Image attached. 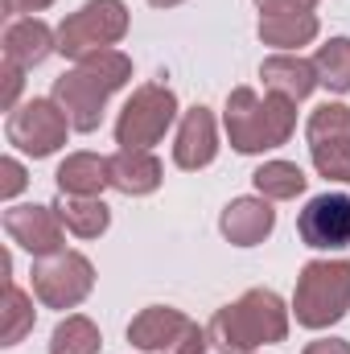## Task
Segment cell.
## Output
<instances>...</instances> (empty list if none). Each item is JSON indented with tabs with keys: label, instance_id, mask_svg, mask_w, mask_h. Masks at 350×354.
I'll list each match as a JSON object with an SVG mask.
<instances>
[{
	"label": "cell",
	"instance_id": "obj_26",
	"mask_svg": "<svg viewBox=\"0 0 350 354\" xmlns=\"http://www.w3.org/2000/svg\"><path fill=\"white\" fill-rule=\"evenodd\" d=\"M0 79H4L0 107H4V111H17V95H21V87H25V71L12 66V62H4V66H0Z\"/></svg>",
	"mask_w": 350,
	"mask_h": 354
},
{
	"label": "cell",
	"instance_id": "obj_17",
	"mask_svg": "<svg viewBox=\"0 0 350 354\" xmlns=\"http://www.w3.org/2000/svg\"><path fill=\"white\" fill-rule=\"evenodd\" d=\"M107 165H111V189H120V194H128V198H145V194H153L157 185H161V161L149 153V149H120V153H111L107 157Z\"/></svg>",
	"mask_w": 350,
	"mask_h": 354
},
{
	"label": "cell",
	"instance_id": "obj_18",
	"mask_svg": "<svg viewBox=\"0 0 350 354\" xmlns=\"http://www.w3.org/2000/svg\"><path fill=\"white\" fill-rule=\"evenodd\" d=\"M317 12L313 8H301V12H268L260 17V25H256V33H260L264 46H272V50H280V54H293V50H301V46H309L313 37H317Z\"/></svg>",
	"mask_w": 350,
	"mask_h": 354
},
{
	"label": "cell",
	"instance_id": "obj_10",
	"mask_svg": "<svg viewBox=\"0 0 350 354\" xmlns=\"http://www.w3.org/2000/svg\"><path fill=\"white\" fill-rule=\"evenodd\" d=\"M309 157L326 181H350V107L347 103H322L313 107L305 124Z\"/></svg>",
	"mask_w": 350,
	"mask_h": 354
},
{
	"label": "cell",
	"instance_id": "obj_11",
	"mask_svg": "<svg viewBox=\"0 0 350 354\" xmlns=\"http://www.w3.org/2000/svg\"><path fill=\"white\" fill-rule=\"evenodd\" d=\"M4 231L17 248H25L33 260H46V256H58L66 252V223L58 218L54 206H37V202H25V206H8L4 210Z\"/></svg>",
	"mask_w": 350,
	"mask_h": 354
},
{
	"label": "cell",
	"instance_id": "obj_27",
	"mask_svg": "<svg viewBox=\"0 0 350 354\" xmlns=\"http://www.w3.org/2000/svg\"><path fill=\"white\" fill-rule=\"evenodd\" d=\"M256 8H260V17H268V12H301L313 4L309 0H256Z\"/></svg>",
	"mask_w": 350,
	"mask_h": 354
},
{
	"label": "cell",
	"instance_id": "obj_3",
	"mask_svg": "<svg viewBox=\"0 0 350 354\" xmlns=\"http://www.w3.org/2000/svg\"><path fill=\"white\" fill-rule=\"evenodd\" d=\"M223 128L235 153L256 157L272 153L280 145H288L293 128H297V103L280 99V95H256L252 87H235L227 95V111H223Z\"/></svg>",
	"mask_w": 350,
	"mask_h": 354
},
{
	"label": "cell",
	"instance_id": "obj_12",
	"mask_svg": "<svg viewBox=\"0 0 350 354\" xmlns=\"http://www.w3.org/2000/svg\"><path fill=\"white\" fill-rule=\"evenodd\" d=\"M297 235L313 252H342L350 248V198L347 194H317L297 214Z\"/></svg>",
	"mask_w": 350,
	"mask_h": 354
},
{
	"label": "cell",
	"instance_id": "obj_24",
	"mask_svg": "<svg viewBox=\"0 0 350 354\" xmlns=\"http://www.w3.org/2000/svg\"><path fill=\"white\" fill-rule=\"evenodd\" d=\"M33 301L8 280L4 284V297H0V346H17L29 330H33Z\"/></svg>",
	"mask_w": 350,
	"mask_h": 354
},
{
	"label": "cell",
	"instance_id": "obj_5",
	"mask_svg": "<svg viewBox=\"0 0 350 354\" xmlns=\"http://www.w3.org/2000/svg\"><path fill=\"white\" fill-rule=\"evenodd\" d=\"M128 342L145 354H206L210 330L190 322L181 309L149 305L128 322Z\"/></svg>",
	"mask_w": 350,
	"mask_h": 354
},
{
	"label": "cell",
	"instance_id": "obj_20",
	"mask_svg": "<svg viewBox=\"0 0 350 354\" xmlns=\"http://www.w3.org/2000/svg\"><path fill=\"white\" fill-rule=\"evenodd\" d=\"M54 210L66 223V231L79 235V239H99L111 227V210H107L103 198H71V194H62L54 202Z\"/></svg>",
	"mask_w": 350,
	"mask_h": 354
},
{
	"label": "cell",
	"instance_id": "obj_28",
	"mask_svg": "<svg viewBox=\"0 0 350 354\" xmlns=\"http://www.w3.org/2000/svg\"><path fill=\"white\" fill-rule=\"evenodd\" d=\"M54 0H4V12L8 17H33V12H42V8H50Z\"/></svg>",
	"mask_w": 350,
	"mask_h": 354
},
{
	"label": "cell",
	"instance_id": "obj_22",
	"mask_svg": "<svg viewBox=\"0 0 350 354\" xmlns=\"http://www.w3.org/2000/svg\"><path fill=\"white\" fill-rule=\"evenodd\" d=\"M99 346H103V334L83 313H66L50 334V354H99Z\"/></svg>",
	"mask_w": 350,
	"mask_h": 354
},
{
	"label": "cell",
	"instance_id": "obj_4",
	"mask_svg": "<svg viewBox=\"0 0 350 354\" xmlns=\"http://www.w3.org/2000/svg\"><path fill=\"white\" fill-rule=\"evenodd\" d=\"M350 313V260H309L293 288V317L305 330H330Z\"/></svg>",
	"mask_w": 350,
	"mask_h": 354
},
{
	"label": "cell",
	"instance_id": "obj_1",
	"mask_svg": "<svg viewBox=\"0 0 350 354\" xmlns=\"http://www.w3.org/2000/svg\"><path fill=\"white\" fill-rule=\"evenodd\" d=\"M132 79V58L120 50H91L75 62V71L54 79V103L66 111L75 132H95L103 124V107L116 91Z\"/></svg>",
	"mask_w": 350,
	"mask_h": 354
},
{
	"label": "cell",
	"instance_id": "obj_23",
	"mask_svg": "<svg viewBox=\"0 0 350 354\" xmlns=\"http://www.w3.org/2000/svg\"><path fill=\"white\" fill-rule=\"evenodd\" d=\"M313 71H317V83L326 91L347 95L350 91V37H330L326 46H317Z\"/></svg>",
	"mask_w": 350,
	"mask_h": 354
},
{
	"label": "cell",
	"instance_id": "obj_6",
	"mask_svg": "<svg viewBox=\"0 0 350 354\" xmlns=\"http://www.w3.org/2000/svg\"><path fill=\"white\" fill-rule=\"evenodd\" d=\"M177 120V95L165 83H145L128 95L120 120H116V145L120 149H153Z\"/></svg>",
	"mask_w": 350,
	"mask_h": 354
},
{
	"label": "cell",
	"instance_id": "obj_15",
	"mask_svg": "<svg viewBox=\"0 0 350 354\" xmlns=\"http://www.w3.org/2000/svg\"><path fill=\"white\" fill-rule=\"evenodd\" d=\"M0 46H4V62H12V66H21V71H33V66H42V62L58 50V33H54L42 17H17V21L4 29Z\"/></svg>",
	"mask_w": 350,
	"mask_h": 354
},
{
	"label": "cell",
	"instance_id": "obj_31",
	"mask_svg": "<svg viewBox=\"0 0 350 354\" xmlns=\"http://www.w3.org/2000/svg\"><path fill=\"white\" fill-rule=\"evenodd\" d=\"M309 4H317V0H309Z\"/></svg>",
	"mask_w": 350,
	"mask_h": 354
},
{
	"label": "cell",
	"instance_id": "obj_2",
	"mask_svg": "<svg viewBox=\"0 0 350 354\" xmlns=\"http://www.w3.org/2000/svg\"><path fill=\"white\" fill-rule=\"evenodd\" d=\"M288 338V305L272 288H248L239 301L223 305L210 322V342L227 354H256L260 346Z\"/></svg>",
	"mask_w": 350,
	"mask_h": 354
},
{
	"label": "cell",
	"instance_id": "obj_21",
	"mask_svg": "<svg viewBox=\"0 0 350 354\" xmlns=\"http://www.w3.org/2000/svg\"><path fill=\"white\" fill-rule=\"evenodd\" d=\"M252 185H256V194L268 198V202H288V198L305 194L309 177H305L301 165H293V161H264L260 169L252 174Z\"/></svg>",
	"mask_w": 350,
	"mask_h": 354
},
{
	"label": "cell",
	"instance_id": "obj_25",
	"mask_svg": "<svg viewBox=\"0 0 350 354\" xmlns=\"http://www.w3.org/2000/svg\"><path fill=\"white\" fill-rule=\"evenodd\" d=\"M25 185H29V174H25V165H21L17 157H4V161H0V198L8 202V198H17Z\"/></svg>",
	"mask_w": 350,
	"mask_h": 354
},
{
	"label": "cell",
	"instance_id": "obj_30",
	"mask_svg": "<svg viewBox=\"0 0 350 354\" xmlns=\"http://www.w3.org/2000/svg\"><path fill=\"white\" fill-rule=\"evenodd\" d=\"M153 8H174V4H181V0H149Z\"/></svg>",
	"mask_w": 350,
	"mask_h": 354
},
{
	"label": "cell",
	"instance_id": "obj_16",
	"mask_svg": "<svg viewBox=\"0 0 350 354\" xmlns=\"http://www.w3.org/2000/svg\"><path fill=\"white\" fill-rule=\"evenodd\" d=\"M260 79H264V91L268 95H280L288 103H301V99L313 95V87H322L313 62L301 58V54H272V58H264Z\"/></svg>",
	"mask_w": 350,
	"mask_h": 354
},
{
	"label": "cell",
	"instance_id": "obj_13",
	"mask_svg": "<svg viewBox=\"0 0 350 354\" xmlns=\"http://www.w3.org/2000/svg\"><path fill=\"white\" fill-rule=\"evenodd\" d=\"M219 157V128H214V115L210 107H190L177 124V140H174V165L185 174H198L206 169L210 161Z\"/></svg>",
	"mask_w": 350,
	"mask_h": 354
},
{
	"label": "cell",
	"instance_id": "obj_29",
	"mask_svg": "<svg viewBox=\"0 0 350 354\" xmlns=\"http://www.w3.org/2000/svg\"><path fill=\"white\" fill-rule=\"evenodd\" d=\"M305 354H350V342L347 338H317L305 346Z\"/></svg>",
	"mask_w": 350,
	"mask_h": 354
},
{
	"label": "cell",
	"instance_id": "obj_8",
	"mask_svg": "<svg viewBox=\"0 0 350 354\" xmlns=\"http://www.w3.org/2000/svg\"><path fill=\"white\" fill-rule=\"evenodd\" d=\"M95 288V264L83 252H58L33 260V297L46 309H79Z\"/></svg>",
	"mask_w": 350,
	"mask_h": 354
},
{
	"label": "cell",
	"instance_id": "obj_14",
	"mask_svg": "<svg viewBox=\"0 0 350 354\" xmlns=\"http://www.w3.org/2000/svg\"><path fill=\"white\" fill-rule=\"evenodd\" d=\"M272 227H276V210H272V202L260 198V194L231 198L223 206V214H219V231L235 248H256V243H264L272 235Z\"/></svg>",
	"mask_w": 350,
	"mask_h": 354
},
{
	"label": "cell",
	"instance_id": "obj_7",
	"mask_svg": "<svg viewBox=\"0 0 350 354\" xmlns=\"http://www.w3.org/2000/svg\"><path fill=\"white\" fill-rule=\"evenodd\" d=\"M128 33V4L124 0H87L79 12H71L58 25V54L83 58L91 50H107Z\"/></svg>",
	"mask_w": 350,
	"mask_h": 354
},
{
	"label": "cell",
	"instance_id": "obj_19",
	"mask_svg": "<svg viewBox=\"0 0 350 354\" xmlns=\"http://www.w3.org/2000/svg\"><path fill=\"white\" fill-rule=\"evenodd\" d=\"M58 194H71V198H99L107 185H111V165L107 157L99 153H71L62 165H58Z\"/></svg>",
	"mask_w": 350,
	"mask_h": 354
},
{
	"label": "cell",
	"instance_id": "obj_9",
	"mask_svg": "<svg viewBox=\"0 0 350 354\" xmlns=\"http://www.w3.org/2000/svg\"><path fill=\"white\" fill-rule=\"evenodd\" d=\"M66 132H71V120H66V111L54 99H29L17 111H8V124H4L8 145L21 149L33 161L54 157L66 145Z\"/></svg>",
	"mask_w": 350,
	"mask_h": 354
}]
</instances>
